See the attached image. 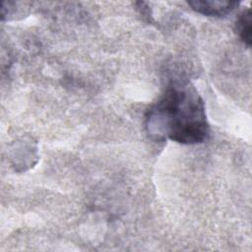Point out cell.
<instances>
[{
	"instance_id": "6da1fadb",
	"label": "cell",
	"mask_w": 252,
	"mask_h": 252,
	"mask_svg": "<svg viewBox=\"0 0 252 252\" xmlns=\"http://www.w3.org/2000/svg\"><path fill=\"white\" fill-rule=\"evenodd\" d=\"M148 134L156 141L169 139L183 145H196L207 140L210 126L205 104L188 82L169 84L162 96L146 113Z\"/></svg>"
},
{
	"instance_id": "7a4b0ae2",
	"label": "cell",
	"mask_w": 252,
	"mask_h": 252,
	"mask_svg": "<svg viewBox=\"0 0 252 252\" xmlns=\"http://www.w3.org/2000/svg\"><path fill=\"white\" fill-rule=\"evenodd\" d=\"M240 3L228 0H193L188 5L197 13L208 17H223L230 14Z\"/></svg>"
},
{
	"instance_id": "3957f363",
	"label": "cell",
	"mask_w": 252,
	"mask_h": 252,
	"mask_svg": "<svg viewBox=\"0 0 252 252\" xmlns=\"http://www.w3.org/2000/svg\"><path fill=\"white\" fill-rule=\"evenodd\" d=\"M235 32L241 41L247 47H250L252 44V15L250 9H246L239 15L235 25Z\"/></svg>"
}]
</instances>
